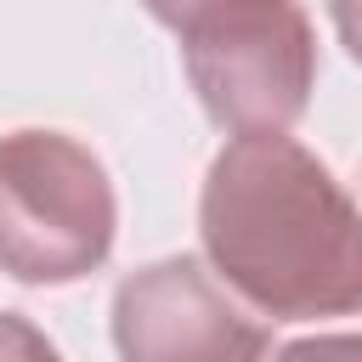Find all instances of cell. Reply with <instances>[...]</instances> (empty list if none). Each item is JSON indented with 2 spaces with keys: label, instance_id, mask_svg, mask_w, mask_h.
<instances>
[{
  "label": "cell",
  "instance_id": "obj_1",
  "mask_svg": "<svg viewBox=\"0 0 362 362\" xmlns=\"http://www.w3.org/2000/svg\"><path fill=\"white\" fill-rule=\"evenodd\" d=\"M198 238L215 277L272 322L351 317L362 305L356 204L283 130H243L209 158Z\"/></svg>",
  "mask_w": 362,
  "mask_h": 362
},
{
  "label": "cell",
  "instance_id": "obj_2",
  "mask_svg": "<svg viewBox=\"0 0 362 362\" xmlns=\"http://www.w3.org/2000/svg\"><path fill=\"white\" fill-rule=\"evenodd\" d=\"M119 198L107 164L62 130L0 136V272L17 283H79L107 266Z\"/></svg>",
  "mask_w": 362,
  "mask_h": 362
},
{
  "label": "cell",
  "instance_id": "obj_3",
  "mask_svg": "<svg viewBox=\"0 0 362 362\" xmlns=\"http://www.w3.org/2000/svg\"><path fill=\"white\" fill-rule=\"evenodd\" d=\"M175 34L181 68L221 130H288L305 113L317 34L294 0H209Z\"/></svg>",
  "mask_w": 362,
  "mask_h": 362
},
{
  "label": "cell",
  "instance_id": "obj_4",
  "mask_svg": "<svg viewBox=\"0 0 362 362\" xmlns=\"http://www.w3.org/2000/svg\"><path fill=\"white\" fill-rule=\"evenodd\" d=\"M113 345L124 362H238L272 351V328H260L204 260L170 255L113 288Z\"/></svg>",
  "mask_w": 362,
  "mask_h": 362
},
{
  "label": "cell",
  "instance_id": "obj_5",
  "mask_svg": "<svg viewBox=\"0 0 362 362\" xmlns=\"http://www.w3.org/2000/svg\"><path fill=\"white\" fill-rule=\"evenodd\" d=\"M141 6H147V11H153L164 28H181V23H187L198 6H209V0H141Z\"/></svg>",
  "mask_w": 362,
  "mask_h": 362
}]
</instances>
